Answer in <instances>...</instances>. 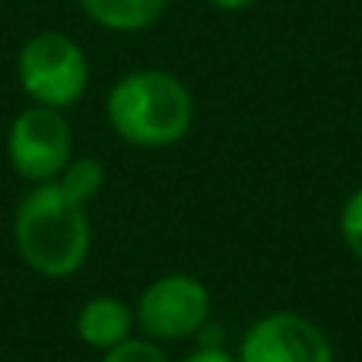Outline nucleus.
<instances>
[{
    "label": "nucleus",
    "mask_w": 362,
    "mask_h": 362,
    "mask_svg": "<svg viewBox=\"0 0 362 362\" xmlns=\"http://www.w3.org/2000/svg\"><path fill=\"white\" fill-rule=\"evenodd\" d=\"M13 242L32 274L45 280H67L80 274L93 251L86 206L70 200L57 181L32 185L16 204Z\"/></svg>",
    "instance_id": "nucleus-1"
},
{
    "label": "nucleus",
    "mask_w": 362,
    "mask_h": 362,
    "mask_svg": "<svg viewBox=\"0 0 362 362\" xmlns=\"http://www.w3.org/2000/svg\"><path fill=\"white\" fill-rule=\"evenodd\" d=\"M105 118L127 146L169 150L191 134L194 95L169 70L140 67L112 83Z\"/></svg>",
    "instance_id": "nucleus-2"
},
{
    "label": "nucleus",
    "mask_w": 362,
    "mask_h": 362,
    "mask_svg": "<svg viewBox=\"0 0 362 362\" xmlns=\"http://www.w3.org/2000/svg\"><path fill=\"white\" fill-rule=\"evenodd\" d=\"M16 80L32 105L67 112L89 89V57L67 32H38L19 48Z\"/></svg>",
    "instance_id": "nucleus-3"
},
{
    "label": "nucleus",
    "mask_w": 362,
    "mask_h": 362,
    "mask_svg": "<svg viewBox=\"0 0 362 362\" xmlns=\"http://www.w3.org/2000/svg\"><path fill=\"white\" fill-rule=\"evenodd\" d=\"M213 299L204 280L191 274H165L146 283L140 293L134 315L144 337L156 344H175V340L197 337L210 325Z\"/></svg>",
    "instance_id": "nucleus-4"
},
{
    "label": "nucleus",
    "mask_w": 362,
    "mask_h": 362,
    "mask_svg": "<svg viewBox=\"0 0 362 362\" xmlns=\"http://www.w3.org/2000/svg\"><path fill=\"white\" fill-rule=\"evenodd\" d=\"M6 159L29 185L54 181L74 159V131L64 112L48 105L23 108L6 127Z\"/></svg>",
    "instance_id": "nucleus-5"
},
{
    "label": "nucleus",
    "mask_w": 362,
    "mask_h": 362,
    "mask_svg": "<svg viewBox=\"0 0 362 362\" xmlns=\"http://www.w3.org/2000/svg\"><path fill=\"white\" fill-rule=\"evenodd\" d=\"M238 362H337L321 325L299 312H267L248 325L235 350Z\"/></svg>",
    "instance_id": "nucleus-6"
},
{
    "label": "nucleus",
    "mask_w": 362,
    "mask_h": 362,
    "mask_svg": "<svg viewBox=\"0 0 362 362\" xmlns=\"http://www.w3.org/2000/svg\"><path fill=\"white\" fill-rule=\"evenodd\" d=\"M134 327H137L134 305H127L118 296H95L76 312V334L83 344L99 353H108L118 344L131 340Z\"/></svg>",
    "instance_id": "nucleus-7"
},
{
    "label": "nucleus",
    "mask_w": 362,
    "mask_h": 362,
    "mask_svg": "<svg viewBox=\"0 0 362 362\" xmlns=\"http://www.w3.org/2000/svg\"><path fill=\"white\" fill-rule=\"evenodd\" d=\"M80 6L99 29L134 35L156 25L169 0H80Z\"/></svg>",
    "instance_id": "nucleus-8"
},
{
    "label": "nucleus",
    "mask_w": 362,
    "mask_h": 362,
    "mask_svg": "<svg viewBox=\"0 0 362 362\" xmlns=\"http://www.w3.org/2000/svg\"><path fill=\"white\" fill-rule=\"evenodd\" d=\"M54 181L70 200L86 206L89 200L105 187V165H102L95 156H76L74 153V159L64 165V172Z\"/></svg>",
    "instance_id": "nucleus-9"
},
{
    "label": "nucleus",
    "mask_w": 362,
    "mask_h": 362,
    "mask_svg": "<svg viewBox=\"0 0 362 362\" xmlns=\"http://www.w3.org/2000/svg\"><path fill=\"white\" fill-rule=\"evenodd\" d=\"M337 229L344 245L350 248V255L362 264V187L350 194L340 206V219H337Z\"/></svg>",
    "instance_id": "nucleus-10"
},
{
    "label": "nucleus",
    "mask_w": 362,
    "mask_h": 362,
    "mask_svg": "<svg viewBox=\"0 0 362 362\" xmlns=\"http://www.w3.org/2000/svg\"><path fill=\"white\" fill-rule=\"evenodd\" d=\"M102 362H172L165 356L163 344L150 337H131L124 344H118L115 350L102 353Z\"/></svg>",
    "instance_id": "nucleus-11"
},
{
    "label": "nucleus",
    "mask_w": 362,
    "mask_h": 362,
    "mask_svg": "<svg viewBox=\"0 0 362 362\" xmlns=\"http://www.w3.org/2000/svg\"><path fill=\"white\" fill-rule=\"evenodd\" d=\"M181 362H238L232 350H226L223 344H200L197 350H191Z\"/></svg>",
    "instance_id": "nucleus-12"
},
{
    "label": "nucleus",
    "mask_w": 362,
    "mask_h": 362,
    "mask_svg": "<svg viewBox=\"0 0 362 362\" xmlns=\"http://www.w3.org/2000/svg\"><path fill=\"white\" fill-rule=\"evenodd\" d=\"M210 6H216V10H226V13H238V10H248V6H255L257 0H206Z\"/></svg>",
    "instance_id": "nucleus-13"
}]
</instances>
